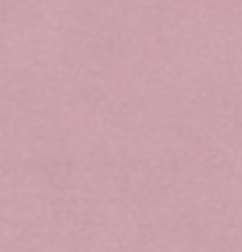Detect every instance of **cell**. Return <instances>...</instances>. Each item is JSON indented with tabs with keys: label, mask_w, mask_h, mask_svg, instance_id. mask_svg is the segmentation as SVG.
<instances>
[]
</instances>
